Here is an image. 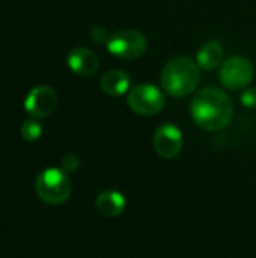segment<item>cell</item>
<instances>
[{
  "mask_svg": "<svg viewBox=\"0 0 256 258\" xmlns=\"http://www.w3.org/2000/svg\"><path fill=\"white\" fill-rule=\"evenodd\" d=\"M148 48L146 38L134 29H122L110 35L107 41V50L113 56L125 60L139 59Z\"/></svg>",
  "mask_w": 256,
  "mask_h": 258,
  "instance_id": "4",
  "label": "cell"
},
{
  "mask_svg": "<svg viewBox=\"0 0 256 258\" xmlns=\"http://www.w3.org/2000/svg\"><path fill=\"white\" fill-rule=\"evenodd\" d=\"M196 62L202 70H216L223 63V47L220 42L211 41L204 44L198 54H196Z\"/></svg>",
  "mask_w": 256,
  "mask_h": 258,
  "instance_id": "12",
  "label": "cell"
},
{
  "mask_svg": "<svg viewBox=\"0 0 256 258\" xmlns=\"http://www.w3.org/2000/svg\"><path fill=\"white\" fill-rule=\"evenodd\" d=\"M62 166H63V171H65V172H74V171H77L78 166H80V159H78V156H75V154H72V153L63 156V159H62Z\"/></svg>",
  "mask_w": 256,
  "mask_h": 258,
  "instance_id": "14",
  "label": "cell"
},
{
  "mask_svg": "<svg viewBox=\"0 0 256 258\" xmlns=\"http://www.w3.org/2000/svg\"><path fill=\"white\" fill-rule=\"evenodd\" d=\"M183 133L175 124H161L154 135V150L161 159H174L183 150Z\"/></svg>",
  "mask_w": 256,
  "mask_h": 258,
  "instance_id": "8",
  "label": "cell"
},
{
  "mask_svg": "<svg viewBox=\"0 0 256 258\" xmlns=\"http://www.w3.org/2000/svg\"><path fill=\"white\" fill-rule=\"evenodd\" d=\"M35 189L38 197L50 206H60L71 197V181L66 172L57 168L41 171L36 177Z\"/></svg>",
  "mask_w": 256,
  "mask_h": 258,
  "instance_id": "3",
  "label": "cell"
},
{
  "mask_svg": "<svg viewBox=\"0 0 256 258\" xmlns=\"http://www.w3.org/2000/svg\"><path fill=\"white\" fill-rule=\"evenodd\" d=\"M42 135V125L36 121V118H30L26 119L21 124V136L27 141V142H35L41 138Z\"/></svg>",
  "mask_w": 256,
  "mask_h": 258,
  "instance_id": "13",
  "label": "cell"
},
{
  "mask_svg": "<svg viewBox=\"0 0 256 258\" xmlns=\"http://www.w3.org/2000/svg\"><path fill=\"white\" fill-rule=\"evenodd\" d=\"M68 67L71 68L74 74L88 77L97 73L100 62H98L97 54L92 50L84 48V47H77L71 50V53L68 54Z\"/></svg>",
  "mask_w": 256,
  "mask_h": 258,
  "instance_id": "9",
  "label": "cell"
},
{
  "mask_svg": "<svg viewBox=\"0 0 256 258\" xmlns=\"http://www.w3.org/2000/svg\"><path fill=\"white\" fill-rule=\"evenodd\" d=\"M201 82V67L189 56L170 59L161 71V86L172 97L190 95Z\"/></svg>",
  "mask_w": 256,
  "mask_h": 258,
  "instance_id": "2",
  "label": "cell"
},
{
  "mask_svg": "<svg viewBox=\"0 0 256 258\" xmlns=\"http://www.w3.org/2000/svg\"><path fill=\"white\" fill-rule=\"evenodd\" d=\"M190 113L195 124L202 130L219 132L228 127L232 119V101L225 91L210 86L193 97Z\"/></svg>",
  "mask_w": 256,
  "mask_h": 258,
  "instance_id": "1",
  "label": "cell"
},
{
  "mask_svg": "<svg viewBox=\"0 0 256 258\" xmlns=\"http://www.w3.org/2000/svg\"><path fill=\"white\" fill-rule=\"evenodd\" d=\"M131 79L122 70H110L107 71L100 82L101 91L109 97H121L130 91Z\"/></svg>",
  "mask_w": 256,
  "mask_h": 258,
  "instance_id": "11",
  "label": "cell"
},
{
  "mask_svg": "<svg viewBox=\"0 0 256 258\" xmlns=\"http://www.w3.org/2000/svg\"><path fill=\"white\" fill-rule=\"evenodd\" d=\"M255 79V68L252 62L243 56H232L219 68L220 83L232 91L246 89Z\"/></svg>",
  "mask_w": 256,
  "mask_h": 258,
  "instance_id": "5",
  "label": "cell"
},
{
  "mask_svg": "<svg viewBox=\"0 0 256 258\" xmlns=\"http://www.w3.org/2000/svg\"><path fill=\"white\" fill-rule=\"evenodd\" d=\"M127 103L133 112L143 116H152L163 110L166 101L163 92L157 86L151 83H140L128 91Z\"/></svg>",
  "mask_w": 256,
  "mask_h": 258,
  "instance_id": "6",
  "label": "cell"
},
{
  "mask_svg": "<svg viewBox=\"0 0 256 258\" xmlns=\"http://www.w3.org/2000/svg\"><path fill=\"white\" fill-rule=\"evenodd\" d=\"M91 38H92V41L97 42V44H101V42H106V44H107L110 35L107 33V30H106L104 27L98 26V27H95V29L91 32Z\"/></svg>",
  "mask_w": 256,
  "mask_h": 258,
  "instance_id": "16",
  "label": "cell"
},
{
  "mask_svg": "<svg viewBox=\"0 0 256 258\" xmlns=\"http://www.w3.org/2000/svg\"><path fill=\"white\" fill-rule=\"evenodd\" d=\"M127 206L125 197L118 190H104L95 200V207L106 218H116L124 213Z\"/></svg>",
  "mask_w": 256,
  "mask_h": 258,
  "instance_id": "10",
  "label": "cell"
},
{
  "mask_svg": "<svg viewBox=\"0 0 256 258\" xmlns=\"http://www.w3.org/2000/svg\"><path fill=\"white\" fill-rule=\"evenodd\" d=\"M241 103L246 107H249V109L256 107V89H253V88H246L244 92H243V95H241Z\"/></svg>",
  "mask_w": 256,
  "mask_h": 258,
  "instance_id": "15",
  "label": "cell"
},
{
  "mask_svg": "<svg viewBox=\"0 0 256 258\" xmlns=\"http://www.w3.org/2000/svg\"><path fill=\"white\" fill-rule=\"evenodd\" d=\"M57 107V94L50 86H36L33 88L26 100L24 109L32 118H45L51 115Z\"/></svg>",
  "mask_w": 256,
  "mask_h": 258,
  "instance_id": "7",
  "label": "cell"
}]
</instances>
